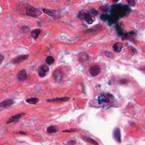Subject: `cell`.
Wrapping results in <instances>:
<instances>
[{
    "label": "cell",
    "instance_id": "obj_1",
    "mask_svg": "<svg viewBox=\"0 0 145 145\" xmlns=\"http://www.w3.org/2000/svg\"><path fill=\"white\" fill-rule=\"evenodd\" d=\"M100 107H112L116 103V99L112 95L108 93H101L95 100Z\"/></svg>",
    "mask_w": 145,
    "mask_h": 145
},
{
    "label": "cell",
    "instance_id": "obj_2",
    "mask_svg": "<svg viewBox=\"0 0 145 145\" xmlns=\"http://www.w3.org/2000/svg\"><path fill=\"white\" fill-rule=\"evenodd\" d=\"M26 14L28 15L31 16L32 17H38L39 15L41 14V12L39 9L35 8L32 6H31V5H28L26 7Z\"/></svg>",
    "mask_w": 145,
    "mask_h": 145
},
{
    "label": "cell",
    "instance_id": "obj_3",
    "mask_svg": "<svg viewBox=\"0 0 145 145\" xmlns=\"http://www.w3.org/2000/svg\"><path fill=\"white\" fill-rule=\"evenodd\" d=\"M89 71L92 76L96 77L100 74V71H101V69H100L99 66L95 65L91 66Z\"/></svg>",
    "mask_w": 145,
    "mask_h": 145
},
{
    "label": "cell",
    "instance_id": "obj_4",
    "mask_svg": "<svg viewBox=\"0 0 145 145\" xmlns=\"http://www.w3.org/2000/svg\"><path fill=\"white\" fill-rule=\"evenodd\" d=\"M52 77H53L54 79L57 82H59L63 78V73L61 69H57L53 71L52 74Z\"/></svg>",
    "mask_w": 145,
    "mask_h": 145
},
{
    "label": "cell",
    "instance_id": "obj_5",
    "mask_svg": "<svg viewBox=\"0 0 145 145\" xmlns=\"http://www.w3.org/2000/svg\"><path fill=\"white\" fill-rule=\"evenodd\" d=\"M27 77V75L26 70L25 69H22L17 73V81L19 82H23L26 79Z\"/></svg>",
    "mask_w": 145,
    "mask_h": 145
},
{
    "label": "cell",
    "instance_id": "obj_6",
    "mask_svg": "<svg viewBox=\"0 0 145 145\" xmlns=\"http://www.w3.org/2000/svg\"><path fill=\"white\" fill-rule=\"evenodd\" d=\"M49 71V67L45 65H41L39 67L38 70V74L39 77L41 78H43L48 74Z\"/></svg>",
    "mask_w": 145,
    "mask_h": 145
},
{
    "label": "cell",
    "instance_id": "obj_7",
    "mask_svg": "<svg viewBox=\"0 0 145 145\" xmlns=\"http://www.w3.org/2000/svg\"><path fill=\"white\" fill-rule=\"evenodd\" d=\"M28 57H29V55H28L18 56L16 57H15L14 59H13L12 62H13V63H15V64L19 63L22 61H24L26 60L27 59H28Z\"/></svg>",
    "mask_w": 145,
    "mask_h": 145
},
{
    "label": "cell",
    "instance_id": "obj_8",
    "mask_svg": "<svg viewBox=\"0 0 145 145\" xmlns=\"http://www.w3.org/2000/svg\"><path fill=\"white\" fill-rule=\"evenodd\" d=\"M24 115V113H19V114L15 115L14 116H13L12 117H11L9 120H7V122H6V124H11V123H16L18 121L20 120L21 119V117L22 116H23Z\"/></svg>",
    "mask_w": 145,
    "mask_h": 145
},
{
    "label": "cell",
    "instance_id": "obj_9",
    "mask_svg": "<svg viewBox=\"0 0 145 145\" xmlns=\"http://www.w3.org/2000/svg\"><path fill=\"white\" fill-rule=\"evenodd\" d=\"M113 137L116 142L120 143L121 142V131L119 128H116L113 131Z\"/></svg>",
    "mask_w": 145,
    "mask_h": 145
},
{
    "label": "cell",
    "instance_id": "obj_10",
    "mask_svg": "<svg viewBox=\"0 0 145 145\" xmlns=\"http://www.w3.org/2000/svg\"><path fill=\"white\" fill-rule=\"evenodd\" d=\"M13 103H14V101L13 100L11 99H5L1 101L0 103V106L1 108H6L11 106Z\"/></svg>",
    "mask_w": 145,
    "mask_h": 145
},
{
    "label": "cell",
    "instance_id": "obj_11",
    "mask_svg": "<svg viewBox=\"0 0 145 145\" xmlns=\"http://www.w3.org/2000/svg\"><path fill=\"white\" fill-rule=\"evenodd\" d=\"M82 17L81 18H85V21H86L89 24H91L93 22V18H92L91 15V14H90V13H83V11H82Z\"/></svg>",
    "mask_w": 145,
    "mask_h": 145
},
{
    "label": "cell",
    "instance_id": "obj_12",
    "mask_svg": "<svg viewBox=\"0 0 145 145\" xmlns=\"http://www.w3.org/2000/svg\"><path fill=\"white\" fill-rule=\"evenodd\" d=\"M70 100V97H56V98L51 99L47 100L48 102H57V101H67Z\"/></svg>",
    "mask_w": 145,
    "mask_h": 145
},
{
    "label": "cell",
    "instance_id": "obj_13",
    "mask_svg": "<svg viewBox=\"0 0 145 145\" xmlns=\"http://www.w3.org/2000/svg\"><path fill=\"white\" fill-rule=\"evenodd\" d=\"M123 43H120V42H118V43H115L114 45H113V49H114L115 52L117 53L121 52L122 49H123Z\"/></svg>",
    "mask_w": 145,
    "mask_h": 145
},
{
    "label": "cell",
    "instance_id": "obj_14",
    "mask_svg": "<svg viewBox=\"0 0 145 145\" xmlns=\"http://www.w3.org/2000/svg\"><path fill=\"white\" fill-rule=\"evenodd\" d=\"M40 32H41V30L40 29H38V28L33 30L31 32V37H33L34 39H37L38 38L39 35L40 34Z\"/></svg>",
    "mask_w": 145,
    "mask_h": 145
},
{
    "label": "cell",
    "instance_id": "obj_15",
    "mask_svg": "<svg viewBox=\"0 0 145 145\" xmlns=\"http://www.w3.org/2000/svg\"><path fill=\"white\" fill-rule=\"evenodd\" d=\"M82 138H83V140H85V141L88 142V143H90L91 144H93V145H98V143L96 141H95L94 139H92L91 138L87 136H83Z\"/></svg>",
    "mask_w": 145,
    "mask_h": 145
},
{
    "label": "cell",
    "instance_id": "obj_16",
    "mask_svg": "<svg viewBox=\"0 0 145 145\" xmlns=\"http://www.w3.org/2000/svg\"><path fill=\"white\" fill-rule=\"evenodd\" d=\"M39 99L37 97H31V98L27 99L26 100V101L28 103L31 104H35L39 102Z\"/></svg>",
    "mask_w": 145,
    "mask_h": 145
},
{
    "label": "cell",
    "instance_id": "obj_17",
    "mask_svg": "<svg viewBox=\"0 0 145 145\" xmlns=\"http://www.w3.org/2000/svg\"><path fill=\"white\" fill-rule=\"evenodd\" d=\"M57 130V128L55 126H50L47 129V132L49 133H56Z\"/></svg>",
    "mask_w": 145,
    "mask_h": 145
},
{
    "label": "cell",
    "instance_id": "obj_18",
    "mask_svg": "<svg viewBox=\"0 0 145 145\" xmlns=\"http://www.w3.org/2000/svg\"><path fill=\"white\" fill-rule=\"evenodd\" d=\"M45 61L46 63L51 65H52L53 63L55 62V59H54L52 56H48L47 58H46Z\"/></svg>",
    "mask_w": 145,
    "mask_h": 145
},
{
    "label": "cell",
    "instance_id": "obj_19",
    "mask_svg": "<svg viewBox=\"0 0 145 145\" xmlns=\"http://www.w3.org/2000/svg\"><path fill=\"white\" fill-rule=\"evenodd\" d=\"M43 11L44 12V13L45 14H48V15L51 16V17H54L55 16V14H54V12L53 11L49 10V9H42Z\"/></svg>",
    "mask_w": 145,
    "mask_h": 145
},
{
    "label": "cell",
    "instance_id": "obj_20",
    "mask_svg": "<svg viewBox=\"0 0 145 145\" xmlns=\"http://www.w3.org/2000/svg\"><path fill=\"white\" fill-rule=\"evenodd\" d=\"M78 131V129H66L62 131L63 133H74V132H77Z\"/></svg>",
    "mask_w": 145,
    "mask_h": 145
},
{
    "label": "cell",
    "instance_id": "obj_21",
    "mask_svg": "<svg viewBox=\"0 0 145 145\" xmlns=\"http://www.w3.org/2000/svg\"><path fill=\"white\" fill-rule=\"evenodd\" d=\"M128 4L131 6H134L135 5V1H129Z\"/></svg>",
    "mask_w": 145,
    "mask_h": 145
},
{
    "label": "cell",
    "instance_id": "obj_22",
    "mask_svg": "<svg viewBox=\"0 0 145 145\" xmlns=\"http://www.w3.org/2000/svg\"><path fill=\"white\" fill-rule=\"evenodd\" d=\"M75 142L74 141H70V142H68V143L70 145H73L74 144H75Z\"/></svg>",
    "mask_w": 145,
    "mask_h": 145
},
{
    "label": "cell",
    "instance_id": "obj_23",
    "mask_svg": "<svg viewBox=\"0 0 145 145\" xmlns=\"http://www.w3.org/2000/svg\"><path fill=\"white\" fill-rule=\"evenodd\" d=\"M18 133H19V134H24V135H26L27 134V133L26 132H24V131H19Z\"/></svg>",
    "mask_w": 145,
    "mask_h": 145
},
{
    "label": "cell",
    "instance_id": "obj_24",
    "mask_svg": "<svg viewBox=\"0 0 145 145\" xmlns=\"http://www.w3.org/2000/svg\"><path fill=\"white\" fill-rule=\"evenodd\" d=\"M4 59V57L3 56H2V55H1V59H1V62H0V63H2V61H3Z\"/></svg>",
    "mask_w": 145,
    "mask_h": 145
}]
</instances>
